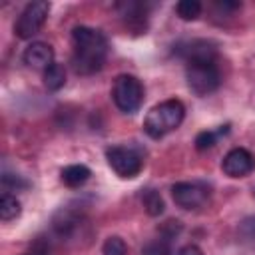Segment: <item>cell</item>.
<instances>
[{
  "label": "cell",
  "mask_w": 255,
  "mask_h": 255,
  "mask_svg": "<svg viewBox=\"0 0 255 255\" xmlns=\"http://www.w3.org/2000/svg\"><path fill=\"white\" fill-rule=\"evenodd\" d=\"M177 255H203V251H201L197 245L187 243V245H183V247L177 251Z\"/></svg>",
  "instance_id": "cell-21"
},
{
  "label": "cell",
  "mask_w": 255,
  "mask_h": 255,
  "mask_svg": "<svg viewBox=\"0 0 255 255\" xmlns=\"http://www.w3.org/2000/svg\"><path fill=\"white\" fill-rule=\"evenodd\" d=\"M22 60L26 66L36 68V70H48L54 64V48L46 42H32L24 54Z\"/></svg>",
  "instance_id": "cell-9"
},
{
  "label": "cell",
  "mask_w": 255,
  "mask_h": 255,
  "mask_svg": "<svg viewBox=\"0 0 255 255\" xmlns=\"http://www.w3.org/2000/svg\"><path fill=\"white\" fill-rule=\"evenodd\" d=\"M78 223H80L78 215H76L74 211H70V209H60V211L54 215V221H52L54 231H56L60 237H70V235L78 229Z\"/></svg>",
  "instance_id": "cell-10"
},
{
  "label": "cell",
  "mask_w": 255,
  "mask_h": 255,
  "mask_svg": "<svg viewBox=\"0 0 255 255\" xmlns=\"http://www.w3.org/2000/svg\"><path fill=\"white\" fill-rule=\"evenodd\" d=\"M221 169L225 175H229L233 179L245 177L255 169V157L245 147H233L231 151L225 153V157L221 161Z\"/></svg>",
  "instance_id": "cell-8"
},
{
  "label": "cell",
  "mask_w": 255,
  "mask_h": 255,
  "mask_svg": "<svg viewBox=\"0 0 255 255\" xmlns=\"http://www.w3.org/2000/svg\"><path fill=\"white\" fill-rule=\"evenodd\" d=\"M141 255H171V245L169 239L159 237V239H151L143 245Z\"/></svg>",
  "instance_id": "cell-18"
},
{
  "label": "cell",
  "mask_w": 255,
  "mask_h": 255,
  "mask_svg": "<svg viewBox=\"0 0 255 255\" xmlns=\"http://www.w3.org/2000/svg\"><path fill=\"white\" fill-rule=\"evenodd\" d=\"M171 197L181 209H197L209 199V189L197 181H177L171 185Z\"/></svg>",
  "instance_id": "cell-7"
},
{
  "label": "cell",
  "mask_w": 255,
  "mask_h": 255,
  "mask_svg": "<svg viewBox=\"0 0 255 255\" xmlns=\"http://www.w3.org/2000/svg\"><path fill=\"white\" fill-rule=\"evenodd\" d=\"M141 201H143V207H145L147 215L157 217V215L163 213V207H165V205H163V199H161V195H159L157 191L147 189V191L141 195Z\"/></svg>",
  "instance_id": "cell-16"
},
{
  "label": "cell",
  "mask_w": 255,
  "mask_h": 255,
  "mask_svg": "<svg viewBox=\"0 0 255 255\" xmlns=\"http://www.w3.org/2000/svg\"><path fill=\"white\" fill-rule=\"evenodd\" d=\"M112 98L120 112L135 114L143 102V86L135 76L120 74L112 86Z\"/></svg>",
  "instance_id": "cell-4"
},
{
  "label": "cell",
  "mask_w": 255,
  "mask_h": 255,
  "mask_svg": "<svg viewBox=\"0 0 255 255\" xmlns=\"http://www.w3.org/2000/svg\"><path fill=\"white\" fill-rule=\"evenodd\" d=\"M106 159L110 167L124 179H131L141 171V157L135 149L126 147V145H112L106 149Z\"/></svg>",
  "instance_id": "cell-6"
},
{
  "label": "cell",
  "mask_w": 255,
  "mask_h": 255,
  "mask_svg": "<svg viewBox=\"0 0 255 255\" xmlns=\"http://www.w3.org/2000/svg\"><path fill=\"white\" fill-rule=\"evenodd\" d=\"M183 118H185V106L179 100H165L147 112L143 120V131L149 137L159 139L169 131L177 129Z\"/></svg>",
  "instance_id": "cell-2"
},
{
  "label": "cell",
  "mask_w": 255,
  "mask_h": 255,
  "mask_svg": "<svg viewBox=\"0 0 255 255\" xmlns=\"http://www.w3.org/2000/svg\"><path fill=\"white\" fill-rule=\"evenodd\" d=\"M175 12L185 22L197 20L199 14H201V2H197V0H181V2L175 4Z\"/></svg>",
  "instance_id": "cell-15"
},
{
  "label": "cell",
  "mask_w": 255,
  "mask_h": 255,
  "mask_svg": "<svg viewBox=\"0 0 255 255\" xmlns=\"http://www.w3.org/2000/svg\"><path fill=\"white\" fill-rule=\"evenodd\" d=\"M2 183H4L6 187H8V185H14V187H26V181H22L18 175H16V177H12V173H4Z\"/></svg>",
  "instance_id": "cell-20"
},
{
  "label": "cell",
  "mask_w": 255,
  "mask_h": 255,
  "mask_svg": "<svg viewBox=\"0 0 255 255\" xmlns=\"http://www.w3.org/2000/svg\"><path fill=\"white\" fill-rule=\"evenodd\" d=\"M102 255H128V247L126 241L118 235H112L104 241L102 245Z\"/></svg>",
  "instance_id": "cell-19"
},
{
  "label": "cell",
  "mask_w": 255,
  "mask_h": 255,
  "mask_svg": "<svg viewBox=\"0 0 255 255\" xmlns=\"http://www.w3.org/2000/svg\"><path fill=\"white\" fill-rule=\"evenodd\" d=\"M48 12H50V4L46 0H34L30 4H26V8L22 10V14L18 16V20L14 24V34L20 40H30L44 26Z\"/></svg>",
  "instance_id": "cell-5"
},
{
  "label": "cell",
  "mask_w": 255,
  "mask_h": 255,
  "mask_svg": "<svg viewBox=\"0 0 255 255\" xmlns=\"http://www.w3.org/2000/svg\"><path fill=\"white\" fill-rule=\"evenodd\" d=\"M72 68L80 76L96 74L104 68L108 58V40L106 36L90 26H76L72 30Z\"/></svg>",
  "instance_id": "cell-1"
},
{
  "label": "cell",
  "mask_w": 255,
  "mask_h": 255,
  "mask_svg": "<svg viewBox=\"0 0 255 255\" xmlns=\"http://www.w3.org/2000/svg\"><path fill=\"white\" fill-rule=\"evenodd\" d=\"M92 171L90 167L82 165V163H74V165H66L62 169V181L68 185V187H80L84 185L88 179H90Z\"/></svg>",
  "instance_id": "cell-11"
},
{
  "label": "cell",
  "mask_w": 255,
  "mask_h": 255,
  "mask_svg": "<svg viewBox=\"0 0 255 255\" xmlns=\"http://www.w3.org/2000/svg\"><path fill=\"white\" fill-rule=\"evenodd\" d=\"M118 8L122 10V16L128 20L129 26L133 28L145 26V6L135 4V2H124V4H118Z\"/></svg>",
  "instance_id": "cell-12"
},
{
  "label": "cell",
  "mask_w": 255,
  "mask_h": 255,
  "mask_svg": "<svg viewBox=\"0 0 255 255\" xmlns=\"http://www.w3.org/2000/svg\"><path fill=\"white\" fill-rule=\"evenodd\" d=\"M185 80L195 96H207L219 88L221 74L215 58H191L185 66Z\"/></svg>",
  "instance_id": "cell-3"
},
{
  "label": "cell",
  "mask_w": 255,
  "mask_h": 255,
  "mask_svg": "<svg viewBox=\"0 0 255 255\" xmlns=\"http://www.w3.org/2000/svg\"><path fill=\"white\" fill-rule=\"evenodd\" d=\"M20 211H22V205H20V201L16 199V195H12V193H2V197H0V217H2V221H12V219H16V217L20 215Z\"/></svg>",
  "instance_id": "cell-14"
},
{
  "label": "cell",
  "mask_w": 255,
  "mask_h": 255,
  "mask_svg": "<svg viewBox=\"0 0 255 255\" xmlns=\"http://www.w3.org/2000/svg\"><path fill=\"white\" fill-rule=\"evenodd\" d=\"M227 131H229V126H221L219 131H201V133H197V137H195V147H197L199 151H205V149H209V147H213V145L217 143V137H219L221 133H227Z\"/></svg>",
  "instance_id": "cell-17"
},
{
  "label": "cell",
  "mask_w": 255,
  "mask_h": 255,
  "mask_svg": "<svg viewBox=\"0 0 255 255\" xmlns=\"http://www.w3.org/2000/svg\"><path fill=\"white\" fill-rule=\"evenodd\" d=\"M44 84L52 92L64 88V84H66V70H64V66L54 62L48 70H44Z\"/></svg>",
  "instance_id": "cell-13"
}]
</instances>
